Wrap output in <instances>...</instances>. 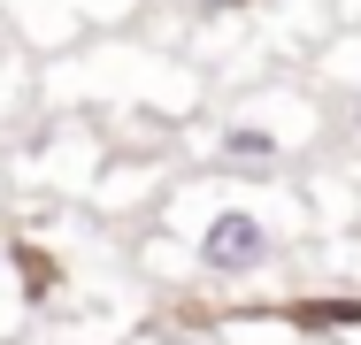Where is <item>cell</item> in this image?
I'll use <instances>...</instances> for the list:
<instances>
[{
    "instance_id": "1",
    "label": "cell",
    "mask_w": 361,
    "mask_h": 345,
    "mask_svg": "<svg viewBox=\"0 0 361 345\" xmlns=\"http://www.w3.org/2000/svg\"><path fill=\"white\" fill-rule=\"evenodd\" d=\"M269 253H277V238H269V222L254 207H223L200 230V269L208 276H254Z\"/></svg>"
},
{
    "instance_id": "2",
    "label": "cell",
    "mask_w": 361,
    "mask_h": 345,
    "mask_svg": "<svg viewBox=\"0 0 361 345\" xmlns=\"http://www.w3.org/2000/svg\"><path fill=\"white\" fill-rule=\"evenodd\" d=\"M285 146H277V131H262V123H231L223 131V161H238V169H269Z\"/></svg>"
},
{
    "instance_id": "3",
    "label": "cell",
    "mask_w": 361,
    "mask_h": 345,
    "mask_svg": "<svg viewBox=\"0 0 361 345\" xmlns=\"http://www.w3.org/2000/svg\"><path fill=\"white\" fill-rule=\"evenodd\" d=\"M16 276H23V299H47L62 269H54V253H39V246H16Z\"/></svg>"
},
{
    "instance_id": "4",
    "label": "cell",
    "mask_w": 361,
    "mask_h": 345,
    "mask_svg": "<svg viewBox=\"0 0 361 345\" xmlns=\"http://www.w3.org/2000/svg\"><path fill=\"white\" fill-rule=\"evenodd\" d=\"M354 138H361V92H354Z\"/></svg>"
}]
</instances>
